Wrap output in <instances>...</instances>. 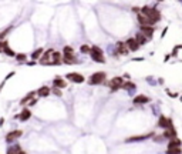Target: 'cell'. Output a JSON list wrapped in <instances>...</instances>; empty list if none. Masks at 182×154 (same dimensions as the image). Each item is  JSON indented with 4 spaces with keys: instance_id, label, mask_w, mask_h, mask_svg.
Masks as SVG:
<instances>
[{
    "instance_id": "8992f818",
    "label": "cell",
    "mask_w": 182,
    "mask_h": 154,
    "mask_svg": "<svg viewBox=\"0 0 182 154\" xmlns=\"http://www.w3.org/2000/svg\"><path fill=\"white\" fill-rule=\"evenodd\" d=\"M158 126L162 127V128H171L172 127V120L165 117V116H161L160 120H158Z\"/></svg>"
},
{
    "instance_id": "ba28073f",
    "label": "cell",
    "mask_w": 182,
    "mask_h": 154,
    "mask_svg": "<svg viewBox=\"0 0 182 154\" xmlns=\"http://www.w3.org/2000/svg\"><path fill=\"white\" fill-rule=\"evenodd\" d=\"M141 33L144 34L147 39H152V36H154L152 26H141Z\"/></svg>"
},
{
    "instance_id": "7a4b0ae2",
    "label": "cell",
    "mask_w": 182,
    "mask_h": 154,
    "mask_svg": "<svg viewBox=\"0 0 182 154\" xmlns=\"http://www.w3.org/2000/svg\"><path fill=\"white\" fill-rule=\"evenodd\" d=\"M90 56H91V59L97 63H104L105 62L104 53H103V50H101L100 47H97V46L90 49Z\"/></svg>"
},
{
    "instance_id": "277c9868",
    "label": "cell",
    "mask_w": 182,
    "mask_h": 154,
    "mask_svg": "<svg viewBox=\"0 0 182 154\" xmlns=\"http://www.w3.org/2000/svg\"><path fill=\"white\" fill-rule=\"evenodd\" d=\"M121 86H123V79L121 77H114L110 81V88H111L112 92H117L118 88H121Z\"/></svg>"
},
{
    "instance_id": "4316f807",
    "label": "cell",
    "mask_w": 182,
    "mask_h": 154,
    "mask_svg": "<svg viewBox=\"0 0 182 154\" xmlns=\"http://www.w3.org/2000/svg\"><path fill=\"white\" fill-rule=\"evenodd\" d=\"M3 53H4V54H7V56H10V57H13V56H14V53H13V51H11L9 47H6V49H4V51H3Z\"/></svg>"
},
{
    "instance_id": "1f68e13d",
    "label": "cell",
    "mask_w": 182,
    "mask_h": 154,
    "mask_svg": "<svg viewBox=\"0 0 182 154\" xmlns=\"http://www.w3.org/2000/svg\"><path fill=\"white\" fill-rule=\"evenodd\" d=\"M158 2H162V0H158Z\"/></svg>"
},
{
    "instance_id": "d6986e66",
    "label": "cell",
    "mask_w": 182,
    "mask_h": 154,
    "mask_svg": "<svg viewBox=\"0 0 182 154\" xmlns=\"http://www.w3.org/2000/svg\"><path fill=\"white\" fill-rule=\"evenodd\" d=\"M37 94L40 96V97H47V96L50 94V88L46 87V86H43V87H40L37 90Z\"/></svg>"
},
{
    "instance_id": "484cf974",
    "label": "cell",
    "mask_w": 182,
    "mask_h": 154,
    "mask_svg": "<svg viewBox=\"0 0 182 154\" xmlns=\"http://www.w3.org/2000/svg\"><path fill=\"white\" fill-rule=\"evenodd\" d=\"M64 54H74V50H73L70 46H66V47H64Z\"/></svg>"
},
{
    "instance_id": "ac0fdd59",
    "label": "cell",
    "mask_w": 182,
    "mask_h": 154,
    "mask_svg": "<svg viewBox=\"0 0 182 154\" xmlns=\"http://www.w3.org/2000/svg\"><path fill=\"white\" fill-rule=\"evenodd\" d=\"M182 141L179 139H172L169 140V144H168V148H175V147H181Z\"/></svg>"
},
{
    "instance_id": "7c38bea8",
    "label": "cell",
    "mask_w": 182,
    "mask_h": 154,
    "mask_svg": "<svg viewBox=\"0 0 182 154\" xmlns=\"http://www.w3.org/2000/svg\"><path fill=\"white\" fill-rule=\"evenodd\" d=\"M7 154H26L24 151L22 150V147L19 144H16V146H11L7 148Z\"/></svg>"
},
{
    "instance_id": "d6a6232c",
    "label": "cell",
    "mask_w": 182,
    "mask_h": 154,
    "mask_svg": "<svg viewBox=\"0 0 182 154\" xmlns=\"http://www.w3.org/2000/svg\"><path fill=\"white\" fill-rule=\"evenodd\" d=\"M179 2H182V0H179Z\"/></svg>"
},
{
    "instance_id": "52a82bcc",
    "label": "cell",
    "mask_w": 182,
    "mask_h": 154,
    "mask_svg": "<svg viewBox=\"0 0 182 154\" xmlns=\"http://www.w3.org/2000/svg\"><path fill=\"white\" fill-rule=\"evenodd\" d=\"M66 77H67L68 80L74 81V83H83V81L86 80V79H84V77H83L80 73H68Z\"/></svg>"
},
{
    "instance_id": "4dcf8cb0",
    "label": "cell",
    "mask_w": 182,
    "mask_h": 154,
    "mask_svg": "<svg viewBox=\"0 0 182 154\" xmlns=\"http://www.w3.org/2000/svg\"><path fill=\"white\" fill-rule=\"evenodd\" d=\"M132 11H134V13H140V7H137V6L132 7Z\"/></svg>"
},
{
    "instance_id": "d4e9b609",
    "label": "cell",
    "mask_w": 182,
    "mask_h": 154,
    "mask_svg": "<svg viewBox=\"0 0 182 154\" xmlns=\"http://www.w3.org/2000/svg\"><path fill=\"white\" fill-rule=\"evenodd\" d=\"M6 47H9L7 41H4V40H0V53H3V51H4V49H6Z\"/></svg>"
},
{
    "instance_id": "7402d4cb",
    "label": "cell",
    "mask_w": 182,
    "mask_h": 154,
    "mask_svg": "<svg viewBox=\"0 0 182 154\" xmlns=\"http://www.w3.org/2000/svg\"><path fill=\"white\" fill-rule=\"evenodd\" d=\"M41 54H43V49H37V50L33 51V54H31V59L33 60H37L41 57Z\"/></svg>"
},
{
    "instance_id": "83f0119b",
    "label": "cell",
    "mask_w": 182,
    "mask_h": 154,
    "mask_svg": "<svg viewBox=\"0 0 182 154\" xmlns=\"http://www.w3.org/2000/svg\"><path fill=\"white\" fill-rule=\"evenodd\" d=\"M16 59L19 60V62H24V60H26V54H23V53L22 54H17L16 56Z\"/></svg>"
},
{
    "instance_id": "cb8c5ba5",
    "label": "cell",
    "mask_w": 182,
    "mask_h": 154,
    "mask_svg": "<svg viewBox=\"0 0 182 154\" xmlns=\"http://www.w3.org/2000/svg\"><path fill=\"white\" fill-rule=\"evenodd\" d=\"M33 96H34V93H29V94H27L26 97H24V99H23L20 103H22V104H26L29 100H33Z\"/></svg>"
},
{
    "instance_id": "44dd1931",
    "label": "cell",
    "mask_w": 182,
    "mask_h": 154,
    "mask_svg": "<svg viewBox=\"0 0 182 154\" xmlns=\"http://www.w3.org/2000/svg\"><path fill=\"white\" fill-rule=\"evenodd\" d=\"M147 40H148V39H147L142 33H138L137 36H135V41H137L138 44H145L147 43Z\"/></svg>"
},
{
    "instance_id": "2e32d148",
    "label": "cell",
    "mask_w": 182,
    "mask_h": 154,
    "mask_svg": "<svg viewBox=\"0 0 182 154\" xmlns=\"http://www.w3.org/2000/svg\"><path fill=\"white\" fill-rule=\"evenodd\" d=\"M138 23H140V26H152L154 24L148 17H145V16H142V15L138 16Z\"/></svg>"
},
{
    "instance_id": "3957f363",
    "label": "cell",
    "mask_w": 182,
    "mask_h": 154,
    "mask_svg": "<svg viewBox=\"0 0 182 154\" xmlns=\"http://www.w3.org/2000/svg\"><path fill=\"white\" fill-rule=\"evenodd\" d=\"M104 79H105V73L104 71H97V73H94L93 76L90 77V80H88V83L90 84H101L103 81H104Z\"/></svg>"
},
{
    "instance_id": "4fadbf2b",
    "label": "cell",
    "mask_w": 182,
    "mask_h": 154,
    "mask_svg": "<svg viewBox=\"0 0 182 154\" xmlns=\"http://www.w3.org/2000/svg\"><path fill=\"white\" fill-rule=\"evenodd\" d=\"M127 47H128V50H132V51H137L138 49H140V44L135 41V39H130V40H127Z\"/></svg>"
},
{
    "instance_id": "5bb4252c",
    "label": "cell",
    "mask_w": 182,
    "mask_h": 154,
    "mask_svg": "<svg viewBox=\"0 0 182 154\" xmlns=\"http://www.w3.org/2000/svg\"><path fill=\"white\" fill-rule=\"evenodd\" d=\"M117 51H118L119 54H128V47H127V44L124 41H118L117 43Z\"/></svg>"
},
{
    "instance_id": "f546056e",
    "label": "cell",
    "mask_w": 182,
    "mask_h": 154,
    "mask_svg": "<svg viewBox=\"0 0 182 154\" xmlns=\"http://www.w3.org/2000/svg\"><path fill=\"white\" fill-rule=\"evenodd\" d=\"M53 93H54L56 96H61V92H60V90H57V88H54V90H53Z\"/></svg>"
},
{
    "instance_id": "9c48e42d",
    "label": "cell",
    "mask_w": 182,
    "mask_h": 154,
    "mask_svg": "<svg viewBox=\"0 0 182 154\" xmlns=\"http://www.w3.org/2000/svg\"><path fill=\"white\" fill-rule=\"evenodd\" d=\"M51 53H53V50H48V51H46L44 54L40 57V64H48L50 66V60H51Z\"/></svg>"
},
{
    "instance_id": "30bf717a",
    "label": "cell",
    "mask_w": 182,
    "mask_h": 154,
    "mask_svg": "<svg viewBox=\"0 0 182 154\" xmlns=\"http://www.w3.org/2000/svg\"><path fill=\"white\" fill-rule=\"evenodd\" d=\"M164 137H165V139H169V140L176 139V130H175L174 127H171V128H165Z\"/></svg>"
},
{
    "instance_id": "5b68a950",
    "label": "cell",
    "mask_w": 182,
    "mask_h": 154,
    "mask_svg": "<svg viewBox=\"0 0 182 154\" xmlns=\"http://www.w3.org/2000/svg\"><path fill=\"white\" fill-rule=\"evenodd\" d=\"M22 134H23L22 130H14V131H10L7 136H6V141H7V143H13V141L19 139Z\"/></svg>"
},
{
    "instance_id": "9a60e30c",
    "label": "cell",
    "mask_w": 182,
    "mask_h": 154,
    "mask_svg": "<svg viewBox=\"0 0 182 154\" xmlns=\"http://www.w3.org/2000/svg\"><path fill=\"white\" fill-rule=\"evenodd\" d=\"M149 101V97H147V96L144 94H140V96H135L134 97V103L135 104H145V103Z\"/></svg>"
},
{
    "instance_id": "6da1fadb",
    "label": "cell",
    "mask_w": 182,
    "mask_h": 154,
    "mask_svg": "<svg viewBox=\"0 0 182 154\" xmlns=\"http://www.w3.org/2000/svg\"><path fill=\"white\" fill-rule=\"evenodd\" d=\"M140 11H141V15H142V16L148 17L152 23H156V22H160V20H161V13H160L158 10H156L155 7L144 6L142 9H140Z\"/></svg>"
},
{
    "instance_id": "f1b7e54d",
    "label": "cell",
    "mask_w": 182,
    "mask_h": 154,
    "mask_svg": "<svg viewBox=\"0 0 182 154\" xmlns=\"http://www.w3.org/2000/svg\"><path fill=\"white\" fill-rule=\"evenodd\" d=\"M81 51L83 53H90V47L87 44H84V46H81Z\"/></svg>"
},
{
    "instance_id": "603a6c76",
    "label": "cell",
    "mask_w": 182,
    "mask_h": 154,
    "mask_svg": "<svg viewBox=\"0 0 182 154\" xmlns=\"http://www.w3.org/2000/svg\"><path fill=\"white\" fill-rule=\"evenodd\" d=\"M167 154H182V148L181 147H175V148H168Z\"/></svg>"
},
{
    "instance_id": "e0dca14e",
    "label": "cell",
    "mask_w": 182,
    "mask_h": 154,
    "mask_svg": "<svg viewBox=\"0 0 182 154\" xmlns=\"http://www.w3.org/2000/svg\"><path fill=\"white\" fill-rule=\"evenodd\" d=\"M53 84L56 86V88H64V87H66V81H64L63 79L57 77V79H54V80H53Z\"/></svg>"
},
{
    "instance_id": "8fae6325",
    "label": "cell",
    "mask_w": 182,
    "mask_h": 154,
    "mask_svg": "<svg viewBox=\"0 0 182 154\" xmlns=\"http://www.w3.org/2000/svg\"><path fill=\"white\" fill-rule=\"evenodd\" d=\"M30 117H31V111H30L29 109H24V110H23L19 116H16V118H19V120H22V121L29 120Z\"/></svg>"
},
{
    "instance_id": "ffe728a7",
    "label": "cell",
    "mask_w": 182,
    "mask_h": 154,
    "mask_svg": "<svg viewBox=\"0 0 182 154\" xmlns=\"http://www.w3.org/2000/svg\"><path fill=\"white\" fill-rule=\"evenodd\" d=\"M154 133H149V134H145V136H135V137H130L127 141H138V140H144V139H148V137H152Z\"/></svg>"
}]
</instances>
